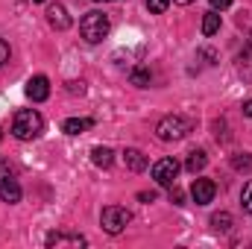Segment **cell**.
<instances>
[{
  "label": "cell",
  "mask_w": 252,
  "mask_h": 249,
  "mask_svg": "<svg viewBox=\"0 0 252 249\" xmlns=\"http://www.w3.org/2000/svg\"><path fill=\"white\" fill-rule=\"evenodd\" d=\"M41 132H44V118L35 109L15 112V118H12V135L18 141H35V138H41Z\"/></svg>",
  "instance_id": "cell-1"
},
{
  "label": "cell",
  "mask_w": 252,
  "mask_h": 249,
  "mask_svg": "<svg viewBox=\"0 0 252 249\" xmlns=\"http://www.w3.org/2000/svg\"><path fill=\"white\" fill-rule=\"evenodd\" d=\"M190 132H193V121L185 118V115H167L156 124V138L158 141H182Z\"/></svg>",
  "instance_id": "cell-2"
},
{
  "label": "cell",
  "mask_w": 252,
  "mask_h": 249,
  "mask_svg": "<svg viewBox=\"0 0 252 249\" xmlns=\"http://www.w3.org/2000/svg\"><path fill=\"white\" fill-rule=\"evenodd\" d=\"M109 30H112V24H109V15L106 12H88L79 21V32H82V38L88 44H100L109 35Z\"/></svg>",
  "instance_id": "cell-3"
},
{
  "label": "cell",
  "mask_w": 252,
  "mask_h": 249,
  "mask_svg": "<svg viewBox=\"0 0 252 249\" xmlns=\"http://www.w3.org/2000/svg\"><path fill=\"white\" fill-rule=\"evenodd\" d=\"M129 223H132V214L126 211L124 205H106L103 214H100V226H103L109 235H121Z\"/></svg>",
  "instance_id": "cell-4"
},
{
  "label": "cell",
  "mask_w": 252,
  "mask_h": 249,
  "mask_svg": "<svg viewBox=\"0 0 252 249\" xmlns=\"http://www.w3.org/2000/svg\"><path fill=\"white\" fill-rule=\"evenodd\" d=\"M176 176H179V161H176V158H158V161L153 164V179H156L158 185L170 187L176 182Z\"/></svg>",
  "instance_id": "cell-5"
},
{
  "label": "cell",
  "mask_w": 252,
  "mask_h": 249,
  "mask_svg": "<svg viewBox=\"0 0 252 249\" xmlns=\"http://www.w3.org/2000/svg\"><path fill=\"white\" fill-rule=\"evenodd\" d=\"M44 244L53 249H79L85 247L88 241H85V235H79V232H50L47 238H44Z\"/></svg>",
  "instance_id": "cell-6"
},
{
  "label": "cell",
  "mask_w": 252,
  "mask_h": 249,
  "mask_svg": "<svg viewBox=\"0 0 252 249\" xmlns=\"http://www.w3.org/2000/svg\"><path fill=\"white\" fill-rule=\"evenodd\" d=\"M24 91H27V97H30L32 103H44V100L50 97V79L41 76V73H38V76H30V82H27Z\"/></svg>",
  "instance_id": "cell-7"
},
{
  "label": "cell",
  "mask_w": 252,
  "mask_h": 249,
  "mask_svg": "<svg viewBox=\"0 0 252 249\" xmlns=\"http://www.w3.org/2000/svg\"><path fill=\"white\" fill-rule=\"evenodd\" d=\"M214 193H217V185H214L211 179H193V185H190V196H193L196 205H208V202L214 199Z\"/></svg>",
  "instance_id": "cell-8"
},
{
  "label": "cell",
  "mask_w": 252,
  "mask_h": 249,
  "mask_svg": "<svg viewBox=\"0 0 252 249\" xmlns=\"http://www.w3.org/2000/svg\"><path fill=\"white\" fill-rule=\"evenodd\" d=\"M21 196H24V190H21V185H18V179H15L12 173L0 179V199H3V202L15 205V202H21Z\"/></svg>",
  "instance_id": "cell-9"
},
{
  "label": "cell",
  "mask_w": 252,
  "mask_h": 249,
  "mask_svg": "<svg viewBox=\"0 0 252 249\" xmlns=\"http://www.w3.org/2000/svg\"><path fill=\"white\" fill-rule=\"evenodd\" d=\"M47 21H50V27H56V30H67V27H70V15H67V9H64L62 3H50V6H47Z\"/></svg>",
  "instance_id": "cell-10"
},
{
  "label": "cell",
  "mask_w": 252,
  "mask_h": 249,
  "mask_svg": "<svg viewBox=\"0 0 252 249\" xmlns=\"http://www.w3.org/2000/svg\"><path fill=\"white\" fill-rule=\"evenodd\" d=\"M124 164L132 173H144V170H147V156H144L141 150H135V147H126L124 150Z\"/></svg>",
  "instance_id": "cell-11"
},
{
  "label": "cell",
  "mask_w": 252,
  "mask_h": 249,
  "mask_svg": "<svg viewBox=\"0 0 252 249\" xmlns=\"http://www.w3.org/2000/svg\"><path fill=\"white\" fill-rule=\"evenodd\" d=\"M91 126H94V121H88V118H67L62 124V132H67V135H82Z\"/></svg>",
  "instance_id": "cell-12"
},
{
  "label": "cell",
  "mask_w": 252,
  "mask_h": 249,
  "mask_svg": "<svg viewBox=\"0 0 252 249\" xmlns=\"http://www.w3.org/2000/svg\"><path fill=\"white\" fill-rule=\"evenodd\" d=\"M91 161H94L97 167H103V170H106V167H112L115 153H112L109 147H94V150H91Z\"/></svg>",
  "instance_id": "cell-13"
},
{
  "label": "cell",
  "mask_w": 252,
  "mask_h": 249,
  "mask_svg": "<svg viewBox=\"0 0 252 249\" xmlns=\"http://www.w3.org/2000/svg\"><path fill=\"white\" fill-rule=\"evenodd\" d=\"M217 30H220V12H217V9H211V12H205V18H202V35H205V38H211Z\"/></svg>",
  "instance_id": "cell-14"
},
{
  "label": "cell",
  "mask_w": 252,
  "mask_h": 249,
  "mask_svg": "<svg viewBox=\"0 0 252 249\" xmlns=\"http://www.w3.org/2000/svg\"><path fill=\"white\" fill-rule=\"evenodd\" d=\"M205 164H208V156H205L202 150H193V153H190V156H188V161H185V170H188V173H193V176H196V173H199V170H202Z\"/></svg>",
  "instance_id": "cell-15"
},
{
  "label": "cell",
  "mask_w": 252,
  "mask_h": 249,
  "mask_svg": "<svg viewBox=\"0 0 252 249\" xmlns=\"http://www.w3.org/2000/svg\"><path fill=\"white\" fill-rule=\"evenodd\" d=\"M129 79H132V85H138V88H150V79H153V73H150V67L138 64V67H132Z\"/></svg>",
  "instance_id": "cell-16"
},
{
  "label": "cell",
  "mask_w": 252,
  "mask_h": 249,
  "mask_svg": "<svg viewBox=\"0 0 252 249\" xmlns=\"http://www.w3.org/2000/svg\"><path fill=\"white\" fill-rule=\"evenodd\" d=\"M232 167L238 173H252V153H235L232 156Z\"/></svg>",
  "instance_id": "cell-17"
},
{
  "label": "cell",
  "mask_w": 252,
  "mask_h": 249,
  "mask_svg": "<svg viewBox=\"0 0 252 249\" xmlns=\"http://www.w3.org/2000/svg\"><path fill=\"white\" fill-rule=\"evenodd\" d=\"M232 223H235V220H232V214H229V211H220V214H214V217H211V229H214V232H229V229H232Z\"/></svg>",
  "instance_id": "cell-18"
},
{
  "label": "cell",
  "mask_w": 252,
  "mask_h": 249,
  "mask_svg": "<svg viewBox=\"0 0 252 249\" xmlns=\"http://www.w3.org/2000/svg\"><path fill=\"white\" fill-rule=\"evenodd\" d=\"M167 196H170V202H173V205H185V190L176 185V182L170 185V193H167Z\"/></svg>",
  "instance_id": "cell-19"
},
{
  "label": "cell",
  "mask_w": 252,
  "mask_h": 249,
  "mask_svg": "<svg viewBox=\"0 0 252 249\" xmlns=\"http://www.w3.org/2000/svg\"><path fill=\"white\" fill-rule=\"evenodd\" d=\"M167 6H170V0H147V9H150L153 15H161V12H167Z\"/></svg>",
  "instance_id": "cell-20"
},
{
  "label": "cell",
  "mask_w": 252,
  "mask_h": 249,
  "mask_svg": "<svg viewBox=\"0 0 252 249\" xmlns=\"http://www.w3.org/2000/svg\"><path fill=\"white\" fill-rule=\"evenodd\" d=\"M241 202H244V208L252 214V182L244 185V190H241Z\"/></svg>",
  "instance_id": "cell-21"
},
{
  "label": "cell",
  "mask_w": 252,
  "mask_h": 249,
  "mask_svg": "<svg viewBox=\"0 0 252 249\" xmlns=\"http://www.w3.org/2000/svg\"><path fill=\"white\" fill-rule=\"evenodd\" d=\"M9 53H12V50H9V44H6V38H0V67H3V64L9 62Z\"/></svg>",
  "instance_id": "cell-22"
},
{
  "label": "cell",
  "mask_w": 252,
  "mask_h": 249,
  "mask_svg": "<svg viewBox=\"0 0 252 249\" xmlns=\"http://www.w3.org/2000/svg\"><path fill=\"white\" fill-rule=\"evenodd\" d=\"M67 91L70 94H85V85L82 82H67Z\"/></svg>",
  "instance_id": "cell-23"
},
{
  "label": "cell",
  "mask_w": 252,
  "mask_h": 249,
  "mask_svg": "<svg viewBox=\"0 0 252 249\" xmlns=\"http://www.w3.org/2000/svg\"><path fill=\"white\" fill-rule=\"evenodd\" d=\"M229 6H232V0H211V9H217V12H223Z\"/></svg>",
  "instance_id": "cell-24"
},
{
  "label": "cell",
  "mask_w": 252,
  "mask_h": 249,
  "mask_svg": "<svg viewBox=\"0 0 252 249\" xmlns=\"http://www.w3.org/2000/svg\"><path fill=\"white\" fill-rule=\"evenodd\" d=\"M138 199H141V202H153V199H156V193H153V190H141V193H138Z\"/></svg>",
  "instance_id": "cell-25"
},
{
  "label": "cell",
  "mask_w": 252,
  "mask_h": 249,
  "mask_svg": "<svg viewBox=\"0 0 252 249\" xmlns=\"http://www.w3.org/2000/svg\"><path fill=\"white\" fill-rule=\"evenodd\" d=\"M9 173H12V167H9L6 161H0V179H3V176H9Z\"/></svg>",
  "instance_id": "cell-26"
},
{
  "label": "cell",
  "mask_w": 252,
  "mask_h": 249,
  "mask_svg": "<svg viewBox=\"0 0 252 249\" xmlns=\"http://www.w3.org/2000/svg\"><path fill=\"white\" fill-rule=\"evenodd\" d=\"M244 118H252V100L244 103Z\"/></svg>",
  "instance_id": "cell-27"
},
{
  "label": "cell",
  "mask_w": 252,
  "mask_h": 249,
  "mask_svg": "<svg viewBox=\"0 0 252 249\" xmlns=\"http://www.w3.org/2000/svg\"><path fill=\"white\" fill-rule=\"evenodd\" d=\"M173 3H179V6H188V3H193V0H173Z\"/></svg>",
  "instance_id": "cell-28"
},
{
  "label": "cell",
  "mask_w": 252,
  "mask_h": 249,
  "mask_svg": "<svg viewBox=\"0 0 252 249\" xmlns=\"http://www.w3.org/2000/svg\"><path fill=\"white\" fill-rule=\"evenodd\" d=\"M97 3H112V0H97Z\"/></svg>",
  "instance_id": "cell-29"
},
{
  "label": "cell",
  "mask_w": 252,
  "mask_h": 249,
  "mask_svg": "<svg viewBox=\"0 0 252 249\" xmlns=\"http://www.w3.org/2000/svg\"><path fill=\"white\" fill-rule=\"evenodd\" d=\"M0 141H3V129H0Z\"/></svg>",
  "instance_id": "cell-30"
},
{
  "label": "cell",
  "mask_w": 252,
  "mask_h": 249,
  "mask_svg": "<svg viewBox=\"0 0 252 249\" xmlns=\"http://www.w3.org/2000/svg\"><path fill=\"white\" fill-rule=\"evenodd\" d=\"M32 3H41V0H32Z\"/></svg>",
  "instance_id": "cell-31"
}]
</instances>
